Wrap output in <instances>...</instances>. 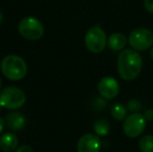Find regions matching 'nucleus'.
<instances>
[{"label":"nucleus","instance_id":"nucleus-6","mask_svg":"<svg viewBox=\"0 0 153 152\" xmlns=\"http://www.w3.org/2000/svg\"><path fill=\"white\" fill-rule=\"evenodd\" d=\"M128 43L137 51H145L153 46V31L148 28H137L129 35Z\"/></svg>","mask_w":153,"mask_h":152},{"label":"nucleus","instance_id":"nucleus-11","mask_svg":"<svg viewBox=\"0 0 153 152\" xmlns=\"http://www.w3.org/2000/svg\"><path fill=\"white\" fill-rule=\"evenodd\" d=\"M5 123L10 130L18 131L21 130L25 125V117L20 113L13 112L10 113L5 118Z\"/></svg>","mask_w":153,"mask_h":152},{"label":"nucleus","instance_id":"nucleus-22","mask_svg":"<svg viewBox=\"0 0 153 152\" xmlns=\"http://www.w3.org/2000/svg\"><path fill=\"white\" fill-rule=\"evenodd\" d=\"M150 56H151V59H153V46L151 47V51H150Z\"/></svg>","mask_w":153,"mask_h":152},{"label":"nucleus","instance_id":"nucleus-16","mask_svg":"<svg viewBox=\"0 0 153 152\" xmlns=\"http://www.w3.org/2000/svg\"><path fill=\"white\" fill-rule=\"evenodd\" d=\"M127 108L131 113H139L142 108V103L137 99H130L127 103Z\"/></svg>","mask_w":153,"mask_h":152},{"label":"nucleus","instance_id":"nucleus-9","mask_svg":"<svg viewBox=\"0 0 153 152\" xmlns=\"http://www.w3.org/2000/svg\"><path fill=\"white\" fill-rule=\"evenodd\" d=\"M100 148V136L96 133L83 134L77 143V152H99Z\"/></svg>","mask_w":153,"mask_h":152},{"label":"nucleus","instance_id":"nucleus-24","mask_svg":"<svg viewBox=\"0 0 153 152\" xmlns=\"http://www.w3.org/2000/svg\"><path fill=\"white\" fill-rule=\"evenodd\" d=\"M1 108H2V105L0 104V112H1Z\"/></svg>","mask_w":153,"mask_h":152},{"label":"nucleus","instance_id":"nucleus-20","mask_svg":"<svg viewBox=\"0 0 153 152\" xmlns=\"http://www.w3.org/2000/svg\"><path fill=\"white\" fill-rule=\"evenodd\" d=\"M4 125H5V120H4L3 118L0 117V133H1L2 130H3Z\"/></svg>","mask_w":153,"mask_h":152},{"label":"nucleus","instance_id":"nucleus-1","mask_svg":"<svg viewBox=\"0 0 153 152\" xmlns=\"http://www.w3.org/2000/svg\"><path fill=\"white\" fill-rule=\"evenodd\" d=\"M143 68L142 56L134 49H124L119 53L117 59L118 74L127 81L134 80Z\"/></svg>","mask_w":153,"mask_h":152},{"label":"nucleus","instance_id":"nucleus-2","mask_svg":"<svg viewBox=\"0 0 153 152\" xmlns=\"http://www.w3.org/2000/svg\"><path fill=\"white\" fill-rule=\"evenodd\" d=\"M1 71L10 80L18 81L24 78L27 73V65L18 55H6L1 62Z\"/></svg>","mask_w":153,"mask_h":152},{"label":"nucleus","instance_id":"nucleus-7","mask_svg":"<svg viewBox=\"0 0 153 152\" xmlns=\"http://www.w3.org/2000/svg\"><path fill=\"white\" fill-rule=\"evenodd\" d=\"M146 122L144 115L140 113H132L127 116L123 123V131L129 138H137L144 132L146 127Z\"/></svg>","mask_w":153,"mask_h":152},{"label":"nucleus","instance_id":"nucleus-18","mask_svg":"<svg viewBox=\"0 0 153 152\" xmlns=\"http://www.w3.org/2000/svg\"><path fill=\"white\" fill-rule=\"evenodd\" d=\"M15 152H33V150H32V148L29 147L28 145H22L19 148H17Z\"/></svg>","mask_w":153,"mask_h":152},{"label":"nucleus","instance_id":"nucleus-14","mask_svg":"<svg viewBox=\"0 0 153 152\" xmlns=\"http://www.w3.org/2000/svg\"><path fill=\"white\" fill-rule=\"evenodd\" d=\"M127 106L123 105L122 103H115L111 108V117L117 121H122L127 118Z\"/></svg>","mask_w":153,"mask_h":152},{"label":"nucleus","instance_id":"nucleus-17","mask_svg":"<svg viewBox=\"0 0 153 152\" xmlns=\"http://www.w3.org/2000/svg\"><path fill=\"white\" fill-rule=\"evenodd\" d=\"M144 6L148 13L153 14V0H144Z\"/></svg>","mask_w":153,"mask_h":152},{"label":"nucleus","instance_id":"nucleus-21","mask_svg":"<svg viewBox=\"0 0 153 152\" xmlns=\"http://www.w3.org/2000/svg\"><path fill=\"white\" fill-rule=\"evenodd\" d=\"M2 21H3V14H2L1 10H0V24H1Z\"/></svg>","mask_w":153,"mask_h":152},{"label":"nucleus","instance_id":"nucleus-5","mask_svg":"<svg viewBox=\"0 0 153 152\" xmlns=\"http://www.w3.org/2000/svg\"><path fill=\"white\" fill-rule=\"evenodd\" d=\"M85 44L87 49L92 53H100L107 45V38L105 31L99 25H95L87 31L85 37Z\"/></svg>","mask_w":153,"mask_h":152},{"label":"nucleus","instance_id":"nucleus-15","mask_svg":"<svg viewBox=\"0 0 153 152\" xmlns=\"http://www.w3.org/2000/svg\"><path fill=\"white\" fill-rule=\"evenodd\" d=\"M140 150L142 152H153V136H144L139 142Z\"/></svg>","mask_w":153,"mask_h":152},{"label":"nucleus","instance_id":"nucleus-12","mask_svg":"<svg viewBox=\"0 0 153 152\" xmlns=\"http://www.w3.org/2000/svg\"><path fill=\"white\" fill-rule=\"evenodd\" d=\"M127 45V38L123 33H115L107 39V46L114 51H119L125 48Z\"/></svg>","mask_w":153,"mask_h":152},{"label":"nucleus","instance_id":"nucleus-13","mask_svg":"<svg viewBox=\"0 0 153 152\" xmlns=\"http://www.w3.org/2000/svg\"><path fill=\"white\" fill-rule=\"evenodd\" d=\"M94 131L97 136H105L111 131V124L107 120L99 119L94 123Z\"/></svg>","mask_w":153,"mask_h":152},{"label":"nucleus","instance_id":"nucleus-10","mask_svg":"<svg viewBox=\"0 0 153 152\" xmlns=\"http://www.w3.org/2000/svg\"><path fill=\"white\" fill-rule=\"evenodd\" d=\"M18 147V139L13 132H5L0 136V149L3 152H13Z\"/></svg>","mask_w":153,"mask_h":152},{"label":"nucleus","instance_id":"nucleus-3","mask_svg":"<svg viewBox=\"0 0 153 152\" xmlns=\"http://www.w3.org/2000/svg\"><path fill=\"white\" fill-rule=\"evenodd\" d=\"M26 101L25 93L17 87H6L0 92V104L7 110H18Z\"/></svg>","mask_w":153,"mask_h":152},{"label":"nucleus","instance_id":"nucleus-23","mask_svg":"<svg viewBox=\"0 0 153 152\" xmlns=\"http://www.w3.org/2000/svg\"><path fill=\"white\" fill-rule=\"evenodd\" d=\"M1 85H2V81H1V78H0V92H1Z\"/></svg>","mask_w":153,"mask_h":152},{"label":"nucleus","instance_id":"nucleus-19","mask_svg":"<svg viewBox=\"0 0 153 152\" xmlns=\"http://www.w3.org/2000/svg\"><path fill=\"white\" fill-rule=\"evenodd\" d=\"M144 117L147 121H153V110H148L144 114Z\"/></svg>","mask_w":153,"mask_h":152},{"label":"nucleus","instance_id":"nucleus-4","mask_svg":"<svg viewBox=\"0 0 153 152\" xmlns=\"http://www.w3.org/2000/svg\"><path fill=\"white\" fill-rule=\"evenodd\" d=\"M18 30L21 37L29 41L40 40L44 35L42 22L33 17H25L19 22Z\"/></svg>","mask_w":153,"mask_h":152},{"label":"nucleus","instance_id":"nucleus-8","mask_svg":"<svg viewBox=\"0 0 153 152\" xmlns=\"http://www.w3.org/2000/svg\"><path fill=\"white\" fill-rule=\"evenodd\" d=\"M98 92L102 98L114 99L119 95L120 85L116 78L111 76H105L99 81Z\"/></svg>","mask_w":153,"mask_h":152}]
</instances>
